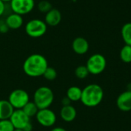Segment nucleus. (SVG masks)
<instances>
[{"mask_svg": "<svg viewBox=\"0 0 131 131\" xmlns=\"http://www.w3.org/2000/svg\"><path fill=\"white\" fill-rule=\"evenodd\" d=\"M44 78L48 81H54L57 78V71L52 67H48L43 74Z\"/></svg>", "mask_w": 131, "mask_h": 131, "instance_id": "nucleus-22", "label": "nucleus"}, {"mask_svg": "<svg viewBox=\"0 0 131 131\" xmlns=\"http://www.w3.org/2000/svg\"><path fill=\"white\" fill-rule=\"evenodd\" d=\"M107 66V60L101 54H94L87 61L86 67L90 74L97 75L104 72Z\"/></svg>", "mask_w": 131, "mask_h": 131, "instance_id": "nucleus-4", "label": "nucleus"}, {"mask_svg": "<svg viewBox=\"0 0 131 131\" xmlns=\"http://www.w3.org/2000/svg\"><path fill=\"white\" fill-rule=\"evenodd\" d=\"M21 110L25 112V114L28 117L31 118L34 116H36L39 109L38 108V107L33 101H29L25 105V107Z\"/></svg>", "mask_w": 131, "mask_h": 131, "instance_id": "nucleus-18", "label": "nucleus"}, {"mask_svg": "<svg viewBox=\"0 0 131 131\" xmlns=\"http://www.w3.org/2000/svg\"><path fill=\"white\" fill-rule=\"evenodd\" d=\"M9 28L6 25L5 23H1V27H0V33H5L8 31Z\"/></svg>", "mask_w": 131, "mask_h": 131, "instance_id": "nucleus-24", "label": "nucleus"}, {"mask_svg": "<svg viewBox=\"0 0 131 131\" xmlns=\"http://www.w3.org/2000/svg\"><path fill=\"white\" fill-rule=\"evenodd\" d=\"M121 36L125 45L131 46V22L124 24L121 28Z\"/></svg>", "mask_w": 131, "mask_h": 131, "instance_id": "nucleus-17", "label": "nucleus"}, {"mask_svg": "<svg viewBox=\"0 0 131 131\" xmlns=\"http://www.w3.org/2000/svg\"><path fill=\"white\" fill-rule=\"evenodd\" d=\"M72 49L78 54H84L89 50V43L88 40L83 37H77L72 41Z\"/></svg>", "mask_w": 131, "mask_h": 131, "instance_id": "nucleus-11", "label": "nucleus"}, {"mask_svg": "<svg viewBox=\"0 0 131 131\" xmlns=\"http://www.w3.org/2000/svg\"><path fill=\"white\" fill-rule=\"evenodd\" d=\"M74 74L78 78L84 79V78H88V76L89 75L90 73H89L86 65H80L76 68V69L74 71Z\"/></svg>", "mask_w": 131, "mask_h": 131, "instance_id": "nucleus-20", "label": "nucleus"}, {"mask_svg": "<svg viewBox=\"0 0 131 131\" xmlns=\"http://www.w3.org/2000/svg\"><path fill=\"white\" fill-rule=\"evenodd\" d=\"M48 67V61L45 56L40 54H32L25 60L22 68L28 77L38 78L43 76Z\"/></svg>", "mask_w": 131, "mask_h": 131, "instance_id": "nucleus-1", "label": "nucleus"}, {"mask_svg": "<svg viewBox=\"0 0 131 131\" xmlns=\"http://www.w3.org/2000/svg\"><path fill=\"white\" fill-rule=\"evenodd\" d=\"M50 131H67L63 127H54L53 129H51Z\"/></svg>", "mask_w": 131, "mask_h": 131, "instance_id": "nucleus-28", "label": "nucleus"}, {"mask_svg": "<svg viewBox=\"0 0 131 131\" xmlns=\"http://www.w3.org/2000/svg\"><path fill=\"white\" fill-rule=\"evenodd\" d=\"M14 131H24L23 130H21V129H15Z\"/></svg>", "mask_w": 131, "mask_h": 131, "instance_id": "nucleus-30", "label": "nucleus"}, {"mask_svg": "<svg viewBox=\"0 0 131 131\" xmlns=\"http://www.w3.org/2000/svg\"><path fill=\"white\" fill-rule=\"evenodd\" d=\"M61 12L57 8H51L49 12H48L45 14V22L47 25L54 27L60 24L61 21Z\"/></svg>", "mask_w": 131, "mask_h": 131, "instance_id": "nucleus-12", "label": "nucleus"}, {"mask_svg": "<svg viewBox=\"0 0 131 131\" xmlns=\"http://www.w3.org/2000/svg\"><path fill=\"white\" fill-rule=\"evenodd\" d=\"M120 58L124 63H131V46L125 45L120 51Z\"/></svg>", "mask_w": 131, "mask_h": 131, "instance_id": "nucleus-19", "label": "nucleus"}, {"mask_svg": "<svg viewBox=\"0 0 131 131\" xmlns=\"http://www.w3.org/2000/svg\"><path fill=\"white\" fill-rule=\"evenodd\" d=\"M10 7L14 13L20 15L30 13L35 7V0H12Z\"/></svg>", "mask_w": 131, "mask_h": 131, "instance_id": "nucleus-8", "label": "nucleus"}, {"mask_svg": "<svg viewBox=\"0 0 131 131\" xmlns=\"http://www.w3.org/2000/svg\"><path fill=\"white\" fill-rule=\"evenodd\" d=\"M47 28L48 25L45 21L34 18L26 23L25 32L31 38H40L46 33Z\"/></svg>", "mask_w": 131, "mask_h": 131, "instance_id": "nucleus-5", "label": "nucleus"}, {"mask_svg": "<svg viewBox=\"0 0 131 131\" xmlns=\"http://www.w3.org/2000/svg\"><path fill=\"white\" fill-rule=\"evenodd\" d=\"M8 101L15 110H21L25 105L30 101L29 95L27 91L19 88L15 89L10 93Z\"/></svg>", "mask_w": 131, "mask_h": 131, "instance_id": "nucleus-6", "label": "nucleus"}, {"mask_svg": "<svg viewBox=\"0 0 131 131\" xmlns=\"http://www.w3.org/2000/svg\"><path fill=\"white\" fill-rule=\"evenodd\" d=\"M81 94H82V90L77 86H71L70 87L66 94V97L71 101H81Z\"/></svg>", "mask_w": 131, "mask_h": 131, "instance_id": "nucleus-16", "label": "nucleus"}, {"mask_svg": "<svg viewBox=\"0 0 131 131\" xmlns=\"http://www.w3.org/2000/svg\"><path fill=\"white\" fill-rule=\"evenodd\" d=\"M5 10V3L0 0V17L4 14Z\"/></svg>", "mask_w": 131, "mask_h": 131, "instance_id": "nucleus-26", "label": "nucleus"}, {"mask_svg": "<svg viewBox=\"0 0 131 131\" xmlns=\"http://www.w3.org/2000/svg\"><path fill=\"white\" fill-rule=\"evenodd\" d=\"M54 95L52 90L46 86H42L35 91L33 95V102L39 110L49 108L54 101Z\"/></svg>", "mask_w": 131, "mask_h": 131, "instance_id": "nucleus-3", "label": "nucleus"}, {"mask_svg": "<svg viewBox=\"0 0 131 131\" xmlns=\"http://www.w3.org/2000/svg\"><path fill=\"white\" fill-rule=\"evenodd\" d=\"M104 94L103 88L99 84H91L82 90L81 101L86 107H94L102 102Z\"/></svg>", "mask_w": 131, "mask_h": 131, "instance_id": "nucleus-2", "label": "nucleus"}, {"mask_svg": "<svg viewBox=\"0 0 131 131\" xmlns=\"http://www.w3.org/2000/svg\"><path fill=\"white\" fill-rule=\"evenodd\" d=\"M60 116L65 122H72L77 117V111L72 105L62 106L60 111Z\"/></svg>", "mask_w": 131, "mask_h": 131, "instance_id": "nucleus-14", "label": "nucleus"}, {"mask_svg": "<svg viewBox=\"0 0 131 131\" xmlns=\"http://www.w3.org/2000/svg\"><path fill=\"white\" fill-rule=\"evenodd\" d=\"M15 127L9 119L0 120V131H14Z\"/></svg>", "mask_w": 131, "mask_h": 131, "instance_id": "nucleus-23", "label": "nucleus"}, {"mask_svg": "<svg viewBox=\"0 0 131 131\" xmlns=\"http://www.w3.org/2000/svg\"><path fill=\"white\" fill-rule=\"evenodd\" d=\"M35 117L38 124L45 127H51L54 126L57 121L55 113L49 108L38 110Z\"/></svg>", "mask_w": 131, "mask_h": 131, "instance_id": "nucleus-7", "label": "nucleus"}, {"mask_svg": "<svg viewBox=\"0 0 131 131\" xmlns=\"http://www.w3.org/2000/svg\"><path fill=\"white\" fill-rule=\"evenodd\" d=\"M117 107L124 112L131 111V91H126L121 93L117 99Z\"/></svg>", "mask_w": 131, "mask_h": 131, "instance_id": "nucleus-10", "label": "nucleus"}, {"mask_svg": "<svg viewBox=\"0 0 131 131\" xmlns=\"http://www.w3.org/2000/svg\"><path fill=\"white\" fill-rule=\"evenodd\" d=\"M1 23H2V22H1V21H0V27H1Z\"/></svg>", "mask_w": 131, "mask_h": 131, "instance_id": "nucleus-31", "label": "nucleus"}, {"mask_svg": "<svg viewBox=\"0 0 131 131\" xmlns=\"http://www.w3.org/2000/svg\"><path fill=\"white\" fill-rule=\"evenodd\" d=\"M32 124H31V123H29L24 129H23V130L24 131H31L32 130Z\"/></svg>", "mask_w": 131, "mask_h": 131, "instance_id": "nucleus-27", "label": "nucleus"}, {"mask_svg": "<svg viewBox=\"0 0 131 131\" xmlns=\"http://www.w3.org/2000/svg\"><path fill=\"white\" fill-rule=\"evenodd\" d=\"M15 109L8 101L0 100V120H8L12 116Z\"/></svg>", "mask_w": 131, "mask_h": 131, "instance_id": "nucleus-15", "label": "nucleus"}, {"mask_svg": "<svg viewBox=\"0 0 131 131\" xmlns=\"http://www.w3.org/2000/svg\"><path fill=\"white\" fill-rule=\"evenodd\" d=\"M9 120L15 129L23 130L29 123H31L30 117H28L22 110H15Z\"/></svg>", "mask_w": 131, "mask_h": 131, "instance_id": "nucleus-9", "label": "nucleus"}, {"mask_svg": "<svg viewBox=\"0 0 131 131\" xmlns=\"http://www.w3.org/2000/svg\"><path fill=\"white\" fill-rule=\"evenodd\" d=\"M2 2H3L4 3H5V2H9L10 3V2L12 1V0H1Z\"/></svg>", "mask_w": 131, "mask_h": 131, "instance_id": "nucleus-29", "label": "nucleus"}, {"mask_svg": "<svg viewBox=\"0 0 131 131\" xmlns=\"http://www.w3.org/2000/svg\"><path fill=\"white\" fill-rule=\"evenodd\" d=\"M5 23L9 29H18L23 25V18L21 15L12 12L6 17Z\"/></svg>", "mask_w": 131, "mask_h": 131, "instance_id": "nucleus-13", "label": "nucleus"}, {"mask_svg": "<svg viewBox=\"0 0 131 131\" xmlns=\"http://www.w3.org/2000/svg\"><path fill=\"white\" fill-rule=\"evenodd\" d=\"M71 101L67 97H64L63 99H62V101H61V104H62V105L63 106H68V105H71Z\"/></svg>", "mask_w": 131, "mask_h": 131, "instance_id": "nucleus-25", "label": "nucleus"}, {"mask_svg": "<svg viewBox=\"0 0 131 131\" xmlns=\"http://www.w3.org/2000/svg\"><path fill=\"white\" fill-rule=\"evenodd\" d=\"M52 8V5L47 0L40 1L38 4V9L41 13H47Z\"/></svg>", "mask_w": 131, "mask_h": 131, "instance_id": "nucleus-21", "label": "nucleus"}]
</instances>
